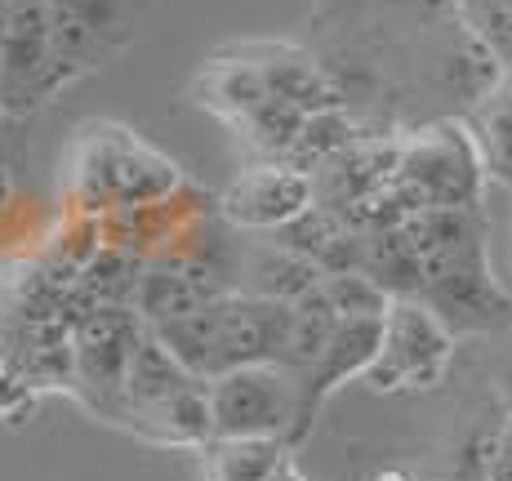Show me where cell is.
I'll use <instances>...</instances> for the list:
<instances>
[{"mask_svg":"<svg viewBox=\"0 0 512 481\" xmlns=\"http://www.w3.org/2000/svg\"><path fill=\"white\" fill-rule=\"evenodd\" d=\"M464 121L481 147L490 183L512 192V63L499 72V81L468 107Z\"/></svg>","mask_w":512,"mask_h":481,"instance_id":"52a82bcc","label":"cell"},{"mask_svg":"<svg viewBox=\"0 0 512 481\" xmlns=\"http://www.w3.org/2000/svg\"><path fill=\"white\" fill-rule=\"evenodd\" d=\"M317 205V179L294 161H268L236 174L219 210L241 232H285Z\"/></svg>","mask_w":512,"mask_h":481,"instance_id":"8992f818","label":"cell"},{"mask_svg":"<svg viewBox=\"0 0 512 481\" xmlns=\"http://www.w3.org/2000/svg\"><path fill=\"white\" fill-rule=\"evenodd\" d=\"M268 481H312V477H303V468L294 464V455H290V459H285V464H281V468H277V473H272Z\"/></svg>","mask_w":512,"mask_h":481,"instance_id":"4fadbf2b","label":"cell"},{"mask_svg":"<svg viewBox=\"0 0 512 481\" xmlns=\"http://www.w3.org/2000/svg\"><path fill=\"white\" fill-rule=\"evenodd\" d=\"M495 392H499V401H504V410H512V343L495 361Z\"/></svg>","mask_w":512,"mask_h":481,"instance_id":"8fae6325","label":"cell"},{"mask_svg":"<svg viewBox=\"0 0 512 481\" xmlns=\"http://www.w3.org/2000/svg\"><path fill=\"white\" fill-rule=\"evenodd\" d=\"M486 161L468 121H437L397 147L392 196L410 214L423 210H477L486 188Z\"/></svg>","mask_w":512,"mask_h":481,"instance_id":"3957f363","label":"cell"},{"mask_svg":"<svg viewBox=\"0 0 512 481\" xmlns=\"http://www.w3.org/2000/svg\"><path fill=\"white\" fill-rule=\"evenodd\" d=\"M9 14H14V0H0V45H5V32H9Z\"/></svg>","mask_w":512,"mask_h":481,"instance_id":"5bb4252c","label":"cell"},{"mask_svg":"<svg viewBox=\"0 0 512 481\" xmlns=\"http://www.w3.org/2000/svg\"><path fill=\"white\" fill-rule=\"evenodd\" d=\"M214 437H277L294 446L299 433V375L277 361L236 366L205 384Z\"/></svg>","mask_w":512,"mask_h":481,"instance_id":"5b68a950","label":"cell"},{"mask_svg":"<svg viewBox=\"0 0 512 481\" xmlns=\"http://www.w3.org/2000/svg\"><path fill=\"white\" fill-rule=\"evenodd\" d=\"M9 375V361H5V348H0V379Z\"/></svg>","mask_w":512,"mask_h":481,"instance_id":"e0dca14e","label":"cell"},{"mask_svg":"<svg viewBox=\"0 0 512 481\" xmlns=\"http://www.w3.org/2000/svg\"><path fill=\"white\" fill-rule=\"evenodd\" d=\"M5 125H9V112H0V147H5ZM0 170H9V165H5V152H0Z\"/></svg>","mask_w":512,"mask_h":481,"instance_id":"9a60e30c","label":"cell"},{"mask_svg":"<svg viewBox=\"0 0 512 481\" xmlns=\"http://www.w3.org/2000/svg\"><path fill=\"white\" fill-rule=\"evenodd\" d=\"M481 481H512V410H504L499 428L486 441V455H481Z\"/></svg>","mask_w":512,"mask_h":481,"instance_id":"30bf717a","label":"cell"},{"mask_svg":"<svg viewBox=\"0 0 512 481\" xmlns=\"http://www.w3.org/2000/svg\"><path fill=\"white\" fill-rule=\"evenodd\" d=\"M201 481H268L294 455L277 437H210L201 450Z\"/></svg>","mask_w":512,"mask_h":481,"instance_id":"ba28073f","label":"cell"},{"mask_svg":"<svg viewBox=\"0 0 512 481\" xmlns=\"http://www.w3.org/2000/svg\"><path fill=\"white\" fill-rule=\"evenodd\" d=\"M183 188V170L170 152L121 121H90L76 130L67 152V192L90 214H125L152 210Z\"/></svg>","mask_w":512,"mask_h":481,"instance_id":"6da1fadb","label":"cell"},{"mask_svg":"<svg viewBox=\"0 0 512 481\" xmlns=\"http://www.w3.org/2000/svg\"><path fill=\"white\" fill-rule=\"evenodd\" d=\"M455 23L499 67L512 63V0H455Z\"/></svg>","mask_w":512,"mask_h":481,"instance_id":"9c48e42d","label":"cell"},{"mask_svg":"<svg viewBox=\"0 0 512 481\" xmlns=\"http://www.w3.org/2000/svg\"><path fill=\"white\" fill-rule=\"evenodd\" d=\"M455 361V330L423 299H392L383 312L379 357L366 370L370 392H428L446 379Z\"/></svg>","mask_w":512,"mask_h":481,"instance_id":"277c9868","label":"cell"},{"mask_svg":"<svg viewBox=\"0 0 512 481\" xmlns=\"http://www.w3.org/2000/svg\"><path fill=\"white\" fill-rule=\"evenodd\" d=\"M499 259H504V277L512 281V201L504 214V237H499Z\"/></svg>","mask_w":512,"mask_h":481,"instance_id":"7c38bea8","label":"cell"},{"mask_svg":"<svg viewBox=\"0 0 512 481\" xmlns=\"http://www.w3.org/2000/svg\"><path fill=\"white\" fill-rule=\"evenodd\" d=\"M374 481H410V477H406V473H392V468H388V473H379Z\"/></svg>","mask_w":512,"mask_h":481,"instance_id":"2e32d148","label":"cell"},{"mask_svg":"<svg viewBox=\"0 0 512 481\" xmlns=\"http://www.w3.org/2000/svg\"><path fill=\"white\" fill-rule=\"evenodd\" d=\"M152 335L205 384L254 361L290 366L294 303H272L259 294H219L179 321L152 326Z\"/></svg>","mask_w":512,"mask_h":481,"instance_id":"7a4b0ae2","label":"cell"}]
</instances>
